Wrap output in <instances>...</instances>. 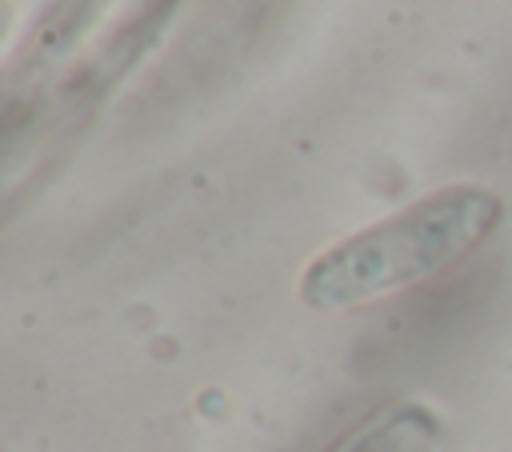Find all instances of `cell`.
<instances>
[{"instance_id": "obj_1", "label": "cell", "mask_w": 512, "mask_h": 452, "mask_svg": "<svg viewBox=\"0 0 512 452\" xmlns=\"http://www.w3.org/2000/svg\"><path fill=\"white\" fill-rule=\"evenodd\" d=\"M496 220L500 200L488 188H444L316 256L300 280V296L312 308H348L408 288L468 256Z\"/></svg>"}]
</instances>
